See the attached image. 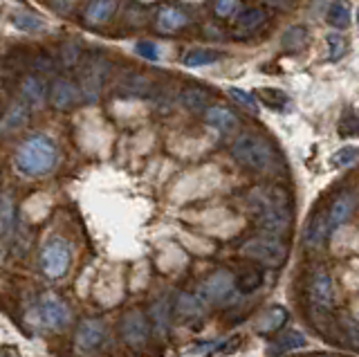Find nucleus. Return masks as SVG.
<instances>
[{"instance_id":"29","label":"nucleus","mask_w":359,"mask_h":357,"mask_svg":"<svg viewBox=\"0 0 359 357\" xmlns=\"http://www.w3.org/2000/svg\"><path fill=\"white\" fill-rule=\"evenodd\" d=\"M258 99L263 102V106L272 110H280L290 104V97L283 90H278V88H261V90H258Z\"/></svg>"},{"instance_id":"3","label":"nucleus","mask_w":359,"mask_h":357,"mask_svg":"<svg viewBox=\"0 0 359 357\" xmlns=\"http://www.w3.org/2000/svg\"><path fill=\"white\" fill-rule=\"evenodd\" d=\"M243 254L256 263L276 267V265H283V261L287 259V245L278 236H269V234L263 236L261 234V236H254L252 241H247L243 245Z\"/></svg>"},{"instance_id":"28","label":"nucleus","mask_w":359,"mask_h":357,"mask_svg":"<svg viewBox=\"0 0 359 357\" xmlns=\"http://www.w3.org/2000/svg\"><path fill=\"white\" fill-rule=\"evenodd\" d=\"M180 102L187 110H194V113H200V110H205L209 106V95L205 90H200V88H187L180 97Z\"/></svg>"},{"instance_id":"25","label":"nucleus","mask_w":359,"mask_h":357,"mask_svg":"<svg viewBox=\"0 0 359 357\" xmlns=\"http://www.w3.org/2000/svg\"><path fill=\"white\" fill-rule=\"evenodd\" d=\"M308 46V29L303 25H294L290 27L283 36H280V48L287 52H299Z\"/></svg>"},{"instance_id":"37","label":"nucleus","mask_w":359,"mask_h":357,"mask_svg":"<svg viewBox=\"0 0 359 357\" xmlns=\"http://www.w3.org/2000/svg\"><path fill=\"white\" fill-rule=\"evenodd\" d=\"M213 9H216V14L220 18H231L241 12V0H216Z\"/></svg>"},{"instance_id":"15","label":"nucleus","mask_w":359,"mask_h":357,"mask_svg":"<svg viewBox=\"0 0 359 357\" xmlns=\"http://www.w3.org/2000/svg\"><path fill=\"white\" fill-rule=\"evenodd\" d=\"M287 319H290L287 308H283V306H272V308H267L261 317H258V321H256V332L258 335L278 332L287 323Z\"/></svg>"},{"instance_id":"8","label":"nucleus","mask_w":359,"mask_h":357,"mask_svg":"<svg viewBox=\"0 0 359 357\" xmlns=\"http://www.w3.org/2000/svg\"><path fill=\"white\" fill-rule=\"evenodd\" d=\"M247 203L256 216H261L274 209H287V196L278 187H256L247 198Z\"/></svg>"},{"instance_id":"40","label":"nucleus","mask_w":359,"mask_h":357,"mask_svg":"<svg viewBox=\"0 0 359 357\" xmlns=\"http://www.w3.org/2000/svg\"><path fill=\"white\" fill-rule=\"evenodd\" d=\"M0 261H3V250H0Z\"/></svg>"},{"instance_id":"24","label":"nucleus","mask_w":359,"mask_h":357,"mask_svg":"<svg viewBox=\"0 0 359 357\" xmlns=\"http://www.w3.org/2000/svg\"><path fill=\"white\" fill-rule=\"evenodd\" d=\"M27 119H29V110H27V104H16V106H11L7 110V115L3 119V124H0V130H16V128H22L27 124Z\"/></svg>"},{"instance_id":"33","label":"nucleus","mask_w":359,"mask_h":357,"mask_svg":"<svg viewBox=\"0 0 359 357\" xmlns=\"http://www.w3.org/2000/svg\"><path fill=\"white\" fill-rule=\"evenodd\" d=\"M359 162V149L357 147H344L332 155V164L339 166V169H346V166H353Z\"/></svg>"},{"instance_id":"39","label":"nucleus","mask_w":359,"mask_h":357,"mask_svg":"<svg viewBox=\"0 0 359 357\" xmlns=\"http://www.w3.org/2000/svg\"><path fill=\"white\" fill-rule=\"evenodd\" d=\"M269 5H276V7H287V0H265Z\"/></svg>"},{"instance_id":"18","label":"nucleus","mask_w":359,"mask_h":357,"mask_svg":"<svg viewBox=\"0 0 359 357\" xmlns=\"http://www.w3.org/2000/svg\"><path fill=\"white\" fill-rule=\"evenodd\" d=\"M207 124L211 128H216L218 133H231L238 128V117H236L229 108H224V106H211L207 108Z\"/></svg>"},{"instance_id":"9","label":"nucleus","mask_w":359,"mask_h":357,"mask_svg":"<svg viewBox=\"0 0 359 357\" xmlns=\"http://www.w3.org/2000/svg\"><path fill=\"white\" fill-rule=\"evenodd\" d=\"M39 317L48 328L54 330H61L70 323L72 315H70V308L65 306V301H61L59 297L54 295H45L39 304Z\"/></svg>"},{"instance_id":"12","label":"nucleus","mask_w":359,"mask_h":357,"mask_svg":"<svg viewBox=\"0 0 359 357\" xmlns=\"http://www.w3.org/2000/svg\"><path fill=\"white\" fill-rule=\"evenodd\" d=\"M79 97H81V88H76V83L70 79H56L50 88V102L59 110L72 108L79 102Z\"/></svg>"},{"instance_id":"32","label":"nucleus","mask_w":359,"mask_h":357,"mask_svg":"<svg viewBox=\"0 0 359 357\" xmlns=\"http://www.w3.org/2000/svg\"><path fill=\"white\" fill-rule=\"evenodd\" d=\"M325 43H328V59L330 61H339L344 54L348 52V43L341 34H337V32H332V34H328V39H325Z\"/></svg>"},{"instance_id":"31","label":"nucleus","mask_w":359,"mask_h":357,"mask_svg":"<svg viewBox=\"0 0 359 357\" xmlns=\"http://www.w3.org/2000/svg\"><path fill=\"white\" fill-rule=\"evenodd\" d=\"M14 203L9 198H0V236H7L14 229Z\"/></svg>"},{"instance_id":"19","label":"nucleus","mask_w":359,"mask_h":357,"mask_svg":"<svg viewBox=\"0 0 359 357\" xmlns=\"http://www.w3.org/2000/svg\"><path fill=\"white\" fill-rule=\"evenodd\" d=\"M306 346V335L301 330H283L278 335V337L272 342L269 346V355H285V353H292V351H299Z\"/></svg>"},{"instance_id":"7","label":"nucleus","mask_w":359,"mask_h":357,"mask_svg":"<svg viewBox=\"0 0 359 357\" xmlns=\"http://www.w3.org/2000/svg\"><path fill=\"white\" fill-rule=\"evenodd\" d=\"M308 295L312 304L321 310H330L334 306V285H332L330 274L325 272L323 267L312 270L308 278Z\"/></svg>"},{"instance_id":"41","label":"nucleus","mask_w":359,"mask_h":357,"mask_svg":"<svg viewBox=\"0 0 359 357\" xmlns=\"http://www.w3.org/2000/svg\"><path fill=\"white\" fill-rule=\"evenodd\" d=\"M321 357H334V355H321Z\"/></svg>"},{"instance_id":"4","label":"nucleus","mask_w":359,"mask_h":357,"mask_svg":"<svg viewBox=\"0 0 359 357\" xmlns=\"http://www.w3.org/2000/svg\"><path fill=\"white\" fill-rule=\"evenodd\" d=\"M72 263V248L63 238H52L41 252V267L50 278H61L67 274Z\"/></svg>"},{"instance_id":"1","label":"nucleus","mask_w":359,"mask_h":357,"mask_svg":"<svg viewBox=\"0 0 359 357\" xmlns=\"http://www.w3.org/2000/svg\"><path fill=\"white\" fill-rule=\"evenodd\" d=\"M16 169L29 177L45 175L54 169L56 164V147L50 137L45 135H34L20 144L16 151Z\"/></svg>"},{"instance_id":"38","label":"nucleus","mask_w":359,"mask_h":357,"mask_svg":"<svg viewBox=\"0 0 359 357\" xmlns=\"http://www.w3.org/2000/svg\"><path fill=\"white\" fill-rule=\"evenodd\" d=\"M341 330L346 335V339L351 342V346L355 351H359V323L353 319H344L341 321Z\"/></svg>"},{"instance_id":"36","label":"nucleus","mask_w":359,"mask_h":357,"mask_svg":"<svg viewBox=\"0 0 359 357\" xmlns=\"http://www.w3.org/2000/svg\"><path fill=\"white\" fill-rule=\"evenodd\" d=\"M14 25L22 32H39V29H43V20L34 14H16Z\"/></svg>"},{"instance_id":"26","label":"nucleus","mask_w":359,"mask_h":357,"mask_svg":"<svg viewBox=\"0 0 359 357\" xmlns=\"http://www.w3.org/2000/svg\"><path fill=\"white\" fill-rule=\"evenodd\" d=\"M236 278V290L243 295H252L263 285V272L261 270H243Z\"/></svg>"},{"instance_id":"22","label":"nucleus","mask_w":359,"mask_h":357,"mask_svg":"<svg viewBox=\"0 0 359 357\" xmlns=\"http://www.w3.org/2000/svg\"><path fill=\"white\" fill-rule=\"evenodd\" d=\"M187 23H189V16L182 12V9H175V7H164L160 16H157V27L162 32H177Z\"/></svg>"},{"instance_id":"14","label":"nucleus","mask_w":359,"mask_h":357,"mask_svg":"<svg viewBox=\"0 0 359 357\" xmlns=\"http://www.w3.org/2000/svg\"><path fill=\"white\" fill-rule=\"evenodd\" d=\"M328 231H330V225H328V216L323 214H314L306 229H303V243H306V248L310 250H319L323 248L325 238H328Z\"/></svg>"},{"instance_id":"20","label":"nucleus","mask_w":359,"mask_h":357,"mask_svg":"<svg viewBox=\"0 0 359 357\" xmlns=\"http://www.w3.org/2000/svg\"><path fill=\"white\" fill-rule=\"evenodd\" d=\"M20 93H22V99H25L29 106H43L45 99H48V95H50V88L41 79V76L32 74L22 81Z\"/></svg>"},{"instance_id":"2","label":"nucleus","mask_w":359,"mask_h":357,"mask_svg":"<svg viewBox=\"0 0 359 357\" xmlns=\"http://www.w3.org/2000/svg\"><path fill=\"white\" fill-rule=\"evenodd\" d=\"M231 155L245 169H252L256 173L269 171L274 164V149L269 147V142L258 135H252V133H245V135H241L231 144Z\"/></svg>"},{"instance_id":"6","label":"nucleus","mask_w":359,"mask_h":357,"mask_svg":"<svg viewBox=\"0 0 359 357\" xmlns=\"http://www.w3.org/2000/svg\"><path fill=\"white\" fill-rule=\"evenodd\" d=\"M236 292V278L227 270H218L207 276L200 285V299L205 304H224Z\"/></svg>"},{"instance_id":"21","label":"nucleus","mask_w":359,"mask_h":357,"mask_svg":"<svg viewBox=\"0 0 359 357\" xmlns=\"http://www.w3.org/2000/svg\"><path fill=\"white\" fill-rule=\"evenodd\" d=\"M351 7H348L346 0H332L328 12H325V20L330 23V27L334 29H346L351 25Z\"/></svg>"},{"instance_id":"42","label":"nucleus","mask_w":359,"mask_h":357,"mask_svg":"<svg viewBox=\"0 0 359 357\" xmlns=\"http://www.w3.org/2000/svg\"><path fill=\"white\" fill-rule=\"evenodd\" d=\"M357 23H359V12H357Z\"/></svg>"},{"instance_id":"16","label":"nucleus","mask_w":359,"mask_h":357,"mask_svg":"<svg viewBox=\"0 0 359 357\" xmlns=\"http://www.w3.org/2000/svg\"><path fill=\"white\" fill-rule=\"evenodd\" d=\"M258 227H261L265 234L269 236H280L290 229V211L287 209H274V211H267V214H261L256 218Z\"/></svg>"},{"instance_id":"35","label":"nucleus","mask_w":359,"mask_h":357,"mask_svg":"<svg viewBox=\"0 0 359 357\" xmlns=\"http://www.w3.org/2000/svg\"><path fill=\"white\" fill-rule=\"evenodd\" d=\"M135 52H137L140 57L146 59V61H160V57H162L160 46L153 43V41H137V43H135Z\"/></svg>"},{"instance_id":"17","label":"nucleus","mask_w":359,"mask_h":357,"mask_svg":"<svg viewBox=\"0 0 359 357\" xmlns=\"http://www.w3.org/2000/svg\"><path fill=\"white\" fill-rule=\"evenodd\" d=\"M171 315H173V308H171V304H168L166 299H157L155 304L151 306L149 321H151V326L155 328V332L160 335V337H164V335H168V330H171Z\"/></svg>"},{"instance_id":"23","label":"nucleus","mask_w":359,"mask_h":357,"mask_svg":"<svg viewBox=\"0 0 359 357\" xmlns=\"http://www.w3.org/2000/svg\"><path fill=\"white\" fill-rule=\"evenodd\" d=\"M265 18H267V14L263 12V9H258V7L245 9V12L238 16V20H236V32H238V34H250V32H256L265 23Z\"/></svg>"},{"instance_id":"10","label":"nucleus","mask_w":359,"mask_h":357,"mask_svg":"<svg viewBox=\"0 0 359 357\" xmlns=\"http://www.w3.org/2000/svg\"><path fill=\"white\" fill-rule=\"evenodd\" d=\"M104 339H106V326L101 319H83L79 323L74 342L81 351H86V353L97 351V349H101Z\"/></svg>"},{"instance_id":"11","label":"nucleus","mask_w":359,"mask_h":357,"mask_svg":"<svg viewBox=\"0 0 359 357\" xmlns=\"http://www.w3.org/2000/svg\"><path fill=\"white\" fill-rule=\"evenodd\" d=\"M205 301L200 299V295H191V292H180L175 297L173 304V315L180 321H198L205 315Z\"/></svg>"},{"instance_id":"5","label":"nucleus","mask_w":359,"mask_h":357,"mask_svg":"<svg viewBox=\"0 0 359 357\" xmlns=\"http://www.w3.org/2000/svg\"><path fill=\"white\" fill-rule=\"evenodd\" d=\"M151 321H149V315L142 310H128L126 315L121 317V323H119V332H121V339L126 342L133 349H142V346L149 342L151 337Z\"/></svg>"},{"instance_id":"30","label":"nucleus","mask_w":359,"mask_h":357,"mask_svg":"<svg viewBox=\"0 0 359 357\" xmlns=\"http://www.w3.org/2000/svg\"><path fill=\"white\" fill-rule=\"evenodd\" d=\"M218 59H220V54L213 52V50H194V52H189L187 57L182 59V63L189 65V68H200V65L216 63Z\"/></svg>"},{"instance_id":"34","label":"nucleus","mask_w":359,"mask_h":357,"mask_svg":"<svg viewBox=\"0 0 359 357\" xmlns=\"http://www.w3.org/2000/svg\"><path fill=\"white\" fill-rule=\"evenodd\" d=\"M229 97L233 99V102H238L243 108L250 110L252 115H258V102L252 93H245V90H241V88H229Z\"/></svg>"},{"instance_id":"13","label":"nucleus","mask_w":359,"mask_h":357,"mask_svg":"<svg viewBox=\"0 0 359 357\" xmlns=\"http://www.w3.org/2000/svg\"><path fill=\"white\" fill-rule=\"evenodd\" d=\"M353 214H355V198L351 194H339L330 203V209H328V225H330V229L344 227L346 222L353 218Z\"/></svg>"},{"instance_id":"27","label":"nucleus","mask_w":359,"mask_h":357,"mask_svg":"<svg viewBox=\"0 0 359 357\" xmlns=\"http://www.w3.org/2000/svg\"><path fill=\"white\" fill-rule=\"evenodd\" d=\"M112 12H115V0H93L88 7V20L90 23H106V20L112 16Z\"/></svg>"}]
</instances>
